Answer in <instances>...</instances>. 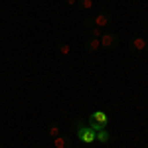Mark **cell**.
<instances>
[{"instance_id": "cell-15", "label": "cell", "mask_w": 148, "mask_h": 148, "mask_svg": "<svg viewBox=\"0 0 148 148\" xmlns=\"http://www.w3.org/2000/svg\"><path fill=\"white\" fill-rule=\"evenodd\" d=\"M146 47H148V38H146Z\"/></svg>"}, {"instance_id": "cell-8", "label": "cell", "mask_w": 148, "mask_h": 148, "mask_svg": "<svg viewBox=\"0 0 148 148\" xmlns=\"http://www.w3.org/2000/svg\"><path fill=\"white\" fill-rule=\"evenodd\" d=\"M99 47H101V42H99L97 38H89V40L85 42V51H87V53H95Z\"/></svg>"}, {"instance_id": "cell-3", "label": "cell", "mask_w": 148, "mask_h": 148, "mask_svg": "<svg viewBox=\"0 0 148 148\" xmlns=\"http://www.w3.org/2000/svg\"><path fill=\"white\" fill-rule=\"evenodd\" d=\"M75 134H77V138H79L81 142H85V144H91V142H95V130H93L91 126H81V128H77L75 130Z\"/></svg>"}, {"instance_id": "cell-12", "label": "cell", "mask_w": 148, "mask_h": 148, "mask_svg": "<svg viewBox=\"0 0 148 148\" xmlns=\"http://www.w3.org/2000/svg\"><path fill=\"white\" fill-rule=\"evenodd\" d=\"M101 36H103V28H97V26L91 28V38H97V40H99Z\"/></svg>"}, {"instance_id": "cell-5", "label": "cell", "mask_w": 148, "mask_h": 148, "mask_svg": "<svg viewBox=\"0 0 148 148\" xmlns=\"http://www.w3.org/2000/svg\"><path fill=\"white\" fill-rule=\"evenodd\" d=\"M71 144H73V140L65 134H57L53 138V148H71Z\"/></svg>"}, {"instance_id": "cell-6", "label": "cell", "mask_w": 148, "mask_h": 148, "mask_svg": "<svg viewBox=\"0 0 148 148\" xmlns=\"http://www.w3.org/2000/svg\"><path fill=\"white\" fill-rule=\"evenodd\" d=\"M95 142H99V144H103V146H107V144L111 142V132H109L107 128L97 130V132H95Z\"/></svg>"}, {"instance_id": "cell-2", "label": "cell", "mask_w": 148, "mask_h": 148, "mask_svg": "<svg viewBox=\"0 0 148 148\" xmlns=\"http://www.w3.org/2000/svg\"><path fill=\"white\" fill-rule=\"evenodd\" d=\"M99 42H101V47H105V49H114V47H119V44H121L119 36L113 34V32H103Z\"/></svg>"}, {"instance_id": "cell-16", "label": "cell", "mask_w": 148, "mask_h": 148, "mask_svg": "<svg viewBox=\"0 0 148 148\" xmlns=\"http://www.w3.org/2000/svg\"><path fill=\"white\" fill-rule=\"evenodd\" d=\"M0 148H4V146H0Z\"/></svg>"}, {"instance_id": "cell-7", "label": "cell", "mask_w": 148, "mask_h": 148, "mask_svg": "<svg viewBox=\"0 0 148 148\" xmlns=\"http://www.w3.org/2000/svg\"><path fill=\"white\" fill-rule=\"evenodd\" d=\"M128 47H130L132 51H142V49H146V40H144V38H140V36H136V38H132V40H130Z\"/></svg>"}, {"instance_id": "cell-4", "label": "cell", "mask_w": 148, "mask_h": 148, "mask_svg": "<svg viewBox=\"0 0 148 148\" xmlns=\"http://www.w3.org/2000/svg\"><path fill=\"white\" fill-rule=\"evenodd\" d=\"M93 20V26H97V28H107L109 24L113 22V14L111 12H99L97 16H91Z\"/></svg>"}, {"instance_id": "cell-9", "label": "cell", "mask_w": 148, "mask_h": 148, "mask_svg": "<svg viewBox=\"0 0 148 148\" xmlns=\"http://www.w3.org/2000/svg\"><path fill=\"white\" fill-rule=\"evenodd\" d=\"M47 134H49L51 138H56L57 134H61V130H59V125H57V123H51V125L47 126Z\"/></svg>"}, {"instance_id": "cell-1", "label": "cell", "mask_w": 148, "mask_h": 148, "mask_svg": "<svg viewBox=\"0 0 148 148\" xmlns=\"http://www.w3.org/2000/svg\"><path fill=\"white\" fill-rule=\"evenodd\" d=\"M87 126H91L95 132L107 128L109 126V116H107V113L105 111H93L89 114V119H87Z\"/></svg>"}, {"instance_id": "cell-13", "label": "cell", "mask_w": 148, "mask_h": 148, "mask_svg": "<svg viewBox=\"0 0 148 148\" xmlns=\"http://www.w3.org/2000/svg\"><path fill=\"white\" fill-rule=\"evenodd\" d=\"M87 125V121H83V119H75L73 121V130H77V128H81V126Z\"/></svg>"}, {"instance_id": "cell-14", "label": "cell", "mask_w": 148, "mask_h": 148, "mask_svg": "<svg viewBox=\"0 0 148 148\" xmlns=\"http://www.w3.org/2000/svg\"><path fill=\"white\" fill-rule=\"evenodd\" d=\"M63 2H65L67 6H73V4H77V0H63Z\"/></svg>"}, {"instance_id": "cell-11", "label": "cell", "mask_w": 148, "mask_h": 148, "mask_svg": "<svg viewBox=\"0 0 148 148\" xmlns=\"http://www.w3.org/2000/svg\"><path fill=\"white\" fill-rule=\"evenodd\" d=\"M57 49H59V53H63V56H69V53H71V46H69V44H59Z\"/></svg>"}, {"instance_id": "cell-10", "label": "cell", "mask_w": 148, "mask_h": 148, "mask_svg": "<svg viewBox=\"0 0 148 148\" xmlns=\"http://www.w3.org/2000/svg\"><path fill=\"white\" fill-rule=\"evenodd\" d=\"M77 4H79L81 10H91L93 8V0H77Z\"/></svg>"}]
</instances>
